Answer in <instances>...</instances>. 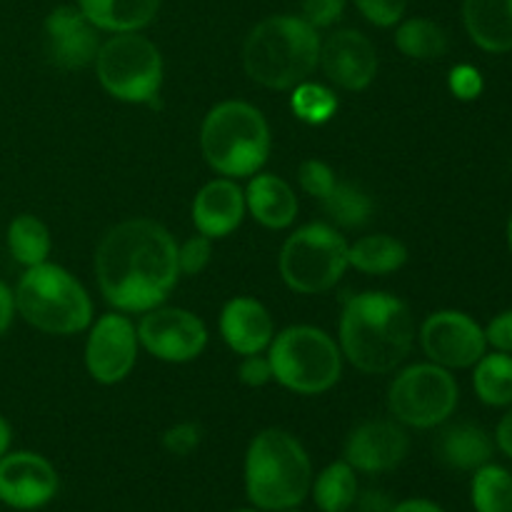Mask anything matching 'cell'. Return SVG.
<instances>
[{
	"instance_id": "obj_1",
	"label": "cell",
	"mask_w": 512,
	"mask_h": 512,
	"mask_svg": "<svg viewBox=\"0 0 512 512\" xmlns=\"http://www.w3.org/2000/svg\"><path fill=\"white\" fill-rule=\"evenodd\" d=\"M95 275L100 293L115 310L148 313L163 305L178 283V245L155 220H125L100 240Z\"/></svg>"
},
{
	"instance_id": "obj_2",
	"label": "cell",
	"mask_w": 512,
	"mask_h": 512,
	"mask_svg": "<svg viewBox=\"0 0 512 512\" xmlns=\"http://www.w3.org/2000/svg\"><path fill=\"white\" fill-rule=\"evenodd\" d=\"M415 323L410 308L388 293H360L340 318V353L368 375H385L410 355Z\"/></svg>"
},
{
	"instance_id": "obj_3",
	"label": "cell",
	"mask_w": 512,
	"mask_h": 512,
	"mask_svg": "<svg viewBox=\"0 0 512 512\" xmlns=\"http://www.w3.org/2000/svg\"><path fill=\"white\" fill-rule=\"evenodd\" d=\"M320 63V35L300 15H270L248 33L245 73L270 90H293L310 80Z\"/></svg>"
},
{
	"instance_id": "obj_4",
	"label": "cell",
	"mask_w": 512,
	"mask_h": 512,
	"mask_svg": "<svg viewBox=\"0 0 512 512\" xmlns=\"http://www.w3.org/2000/svg\"><path fill=\"white\" fill-rule=\"evenodd\" d=\"M313 465L295 435L268 428L258 433L245 455V493L258 510H293L308 498Z\"/></svg>"
},
{
	"instance_id": "obj_5",
	"label": "cell",
	"mask_w": 512,
	"mask_h": 512,
	"mask_svg": "<svg viewBox=\"0 0 512 512\" xmlns=\"http://www.w3.org/2000/svg\"><path fill=\"white\" fill-rule=\"evenodd\" d=\"M200 148L213 170L225 178H248L270 155V128L258 108L243 100L215 105L200 128Z\"/></svg>"
},
{
	"instance_id": "obj_6",
	"label": "cell",
	"mask_w": 512,
	"mask_h": 512,
	"mask_svg": "<svg viewBox=\"0 0 512 512\" xmlns=\"http://www.w3.org/2000/svg\"><path fill=\"white\" fill-rule=\"evenodd\" d=\"M13 295L20 318L40 333L75 335L93 325L90 295L68 270L48 260L25 268Z\"/></svg>"
},
{
	"instance_id": "obj_7",
	"label": "cell",
	"mask_w": 512,
	"mask_h": 512,
	"mask_svg": "<svg viewBox=\"0 0 512 512\" xmlns=\"http://www.w3.org/2000/svg\"><path fill=\"white\" fill-rule=\"evenodd\" d=\"M268 360L273 378L298 395L328 393L343 370V353L335 340L313 325H293L275 335Z\"/></svg>"
},
{
	"instance_id": "obj_8",
	"label": "cell",
	"mask_w": 512,
	"mask_h": 512,
	"mask_svg": "<svg viewBox=\"0 0 512 512\" xmlns=\"http://www.w3.org/2000/svg\"><path fill=\"white\" fill-rule=\"evenodd\" d=\"M348 250V240L330 225H303L285 240L280 250V275L295 293H325L350 268Z\"/></svg>"
},
{
	"instance_id": "obj_9",
	"label": "cell",
	"mask_w": 512,
	"mask_h": 512,
	"mask_svg": "<svg viewBox=\"0 0 512 512\" xmlns=\"http://www.w3.org/2000/svg\"><path fill=\"white\" fill-rule=\"evenodd\" d=\"M100 85L125 103H148L163 85V55L140 33H113L95 55Z\"/></svg>"
},
{
	"instance_id": "obj_10",
	"label": "cell",
	"mask_w": 512,
	"mask_h": 512,
	"mask_svg": "<svg viewBox=\"0 0 512 512\" xmlns=\"http://www.w3.org/2000/svg\"><path fill=\"white\" fill-rule=\"evenodd\" d=\"M458 405V383L448 368L420 363L405 368L388 390V410L398 423L428 430L445 423Z\"/></svg>"
},
{
	"instance_id": "obj_11",
	"label": "cell",
	"mask_w": 512,
	"mask_h": 512,
	"mask_svg": "<svg viewBox=\"0 0 512 512\" xmlns=\"http://www.w3.org/2000/svg\"><path fill=\"white\" fill-rule=\"evenodd\" d=\"M138 343L165 363H188L208 345L205 323L183 308H153L138 325Z\"/></svg>"
},
{
	"instance_id": "obj_12",
	"label": "cell",
	"mask_w": 512,
	"mask_h": 512,
	"mask_svg": "<svg viewBox=\"0 0 512 512\" xmlns=\"http://www.w3.org/2000/svg\"><path fill=\"white\" fill-rule=\"evenodd\" d=\"M420 345L425 355L440 368H473L485 355V330L460 310L433 313L420 328Z\"/></svg>"
},
{
	"instance_id": "obj_13",
	"label": "cell",
	"mask_w": 512,
	"mask_h": 512,
	"mask_svg": "<svg viewBox=\"0 0 512 512\" xmlns=\"http://www.w3.org/2000/svg\"><path fill=\"white\" fill-rule=\"evenodd\" d=\"M138 358V330L128 315L108 313L95 320L85 343V368L93 380L115 385L130 375Z\"/></svg>"
},
{
	"instance_id": "obj_14",
	"label": "cell",
	"mask_w": 512,
	"mask_h": 512,
	"mask_svg": "<svg viewBox=\"0 0 512 512\" xmlns=\"http://www.w3.org/2000/svg\"><path fill=\"white\" fill-rule=\"evenodd\" d=\"M58 495V473L38 453H5L0 458V500L15 510L45 508Z\"/></svg>"
},
{
	"instance_id": "obj_15",
	"label": "cell",
	"mask_w": 512,
	"mask_h": 512,
	"mask_svg": "<svg viewBox=\"0 0 512 512\" xmlns=\"http://www.w3.org/2000/svg\"><path fill=\"white\" fill-rule=\"evenodd\" d=\"M320 68L343 90H365L378 75V50L360 30H335L320 43Z\"/></svg>"
},
{
	"instance_id": "obj_16",
	"label": "cell",
	"mask_w": 512,
	"mask_h": 512,
	"mask_svg": "<svg viewBox=\"0 0 512 512\" xmlns=\"http://www.w3.org/2000/svg\"><path fill=\"white\" fill-rule=\"evenodd\" d=\"M410 438L393 420L360 423L345 440V463L355 473H390L408 458Z\"/></svg>"
},
{
	"instance_id": "obj_17",
	"label": "cell",
	"mask_w": 512,
	"mask_h": 512,
	"mask_svg": "<svg viewBox=\"0 0 512 512\" xmlns=\"http://www.w3.org/2000/svg\"><path fill=\"white\" fill-rule=\"evenodd\" d=\"M45 50L50 63L63 70H80L95 63L100 50L98 28L75 5H60L45 18Z\"/></svg>"
},
{
	"instance_id": "obj_18",
	"label": "cell",
	"mask_w": 512,
	"mask_h": 512,
	"mask_svg": "<svg viewBox=\"0 0 512 512\" xmlns=\"http://www.w3.org/2000/svg\"><path fill=\"white\" fill-rule=\"evenodd\" d=\"M220 333L238 355H258L270 348L275 325L263 303L255 298H233L220 313Z\"/></svg>"
},
{
	"instance_id": "obj_19",
	"label": "cell",
	"mask_w": 512,
	"mask_h": 512,
	"mask_svg": "<svg viewBox=\"0 0 512 512\" xmlns=\"http://www.w3.org/2000/svg\"><path fill=\"white\" fill-rule=\"evenodd\" d=\"M245 210V193L235 185V180L218 178L203 185L195 195L193 223L205 238H225L243 223Z\"/></svg>"
},
{
	"instance_id": "obj_20",
	"label": "cell",
	"mask_w": 512,
	"mask_h": 512,
	"mask_svg": "<svg viewBox=\"0 0 512 512\" xmlns=\"http://www.w3.org/2000/svg\"><path fill=\"white\" fill-rule=\"evenodd\" d=\"M245 208L270 230L288 228L298 218V198L293 188L273 173H260L250 180L245 190Z\"/></svg>"
},
{
	"instance_id": "obj_21",
	"label": "cell",
	"mask_w": 512,
	"mask_h": 512,
	"mask_svg": "<svg viewBox=\"0 0 512 512\" xmlns=\"http://www.w3.org/2000/svg\"><path fill=\"white\" fill-rule=\"evenodd\" d=\"M465 30L485 53L512 50V0H463Z\"/></svg>"
},
{
	"instance_id": "obj_22",
	"label": "cell",
	"mask_w": 512,
	"mask_h": 512,
	"mask_svg": "<svg viewBox=\"0 0 512 512\" xmlns=\"http://www.w3.org/2000/svg\"><path fill=\"white\" fill-rule=\"evenodd\" d=\"M78 8L98 30L138 33L160 10V0H78Z\"/></svg>"
},
{
	"instance_id": "obj_23",
	"label": "cell",
	"mask_w": 512,
	"mask_h": 512,
	"mask_svg": "<svg viewBox=\"0 0 512 512\" xmlns=\"http://www.w3.org/2000/svg\"><path fill=\"white\" fill-rule=\"evenodd\" d=\"M493 440L478 425H455L438 440V455L453 470H478L493 458Z\"/></svg>"
},
{
	"instance_id": "obj_24",
	"label": "cell",
	"mask_w": 512,
	"mask_h": 512,
	"mask_svg": "<svg viewBox=\"0 0 512 512\" xmlns=\"http://www.w3.org/2000/svg\"><path fill=\"white\" fill-rule=\"evenodd\" d=\"M348 260L365 275H390L408 260V248L393 235H365L348 250Z\"/></svg>"
},
{
	"instance_id": "obj_25",
	"label": "cell",
	"mask_w": 512,
	"mask_h": 512,
	"mask_svg": "<svg viewBox=\"0 0 512 512\" xmlns=\"http://www.w3.org/2000/svg\"><path fill=\"white\" fill-rule=\"evenodd\" d=\"M50 248H53V240H50L48 225L35 215L23 213L8 225V250L15 263L25 268L45 263Z\"/></svg>"
},
{
	"instance_id": "obj_26",
	"label": "cell",
	"mask_w": 512,
	"mask_h": 512,
	"mask_svg": "<svg viewBox=\"0 0 512 512\" xmlns=\"http://www.w3.org/2000/svg\"><path fill=\"white\" fill-rule=\"evenodd\" d=\"M310 488L320 512H348L358 500V478L345 460L330 463Z\"/></svg>"
},
{
	"instance_id": "obj_27",
	"label": "cell",
	"mask_w": 512,
	"mask_h": 512,
	"mask_svg": "<svg viewBox=\"0 0 512 512\" xmlns=\"http://www.w3.org/2000/svg\"><path fill=\"white\" fill-rule=\"evenodd\" d=\"M320 203H323V210L330 215V220L340 228H363L373 218V198L358 183H350V180H335L333 190Z\"/></svg>"
},
{
	"instance_id": "obj_28",
	"label": "cell",
	"mask_w": 512,
	"mask_h": 512,
	"mask_svg": "<svg viewBox=\"0 0 512 512\" xmlns=\"http://www.w3.org/2000/svg\"><path fill=\"white\" fill-rule=\"evenodd\" d=\"M473 385L478 398L493 408H505L512 403V355H483L475 363Z\"/></svg>"
},
{
	"instance_id": "obj_29",
	"label": "cell",
	"mask_w": 512,
	"mask_h": 512,
	"mask_svg": "<svg viewBox=\"0 0 512 512\" xmlns=\"http://www.w3.org/2000/svg\"><path fill=\"white\" fill-rule=\"evenodd\" d=\"M395 45L408 58L438 60L448 50V35L435 20L410 18L395 30Z\"/></svg>"
},
{
	"instance_id": "obj_30",
	"label": "cell",
	"mask_w": 512,
	"mask_h": 512,
	"mask_svg": "<svg viewBox=\"0 0 512 512\" xmlns=\"http://www.w3.org/2000/svg\"><path fill=\"white\" fill-rule=\"evenodd\" d=\"M470 495L478 512H512V473L485 463L475 470Z\"/></svg>"
},
{
	"instance_id": "obj_31",
	"label": "cell",
	"mask_w": 512,
	"mask_h": 512,
	"mask_svg": "<svg viewBox=\"0 0 512 512\" xmlns=\"http://www.w3.org/2000/svg\"><path fill=\"white\" fill-rule=\"evenodd\" d=\"M293 90V110L305 123H325V120H330L335 115L338 100L323 85H313L305 80V83H300Z\"/></svg>"
},
{
	"instance_id": "obj_32",
	"label": "cell",
	"mask_w": 512,
	"mask_h": 512,
	"mask_svg": "<svg viewBox=\"0 0 512 512\" xmlns=\"http://www.w3.org/2000/svg\"><path fill=\"white\" fill-rule=\"evenodd\" d=\"M335 180L338 178H335L333 168L328 163H323V160H305L298 170L300 188L318 200H323L333 190Z\"/></svg>"
},
{
	"instance_id": "obj_33",
	"label": "cell",
	"mask_w": 512,
	"mask_h": 512,
	"mask_svg": "<svg viewBox=\"0 0 512 512\" xmlns=\"http://www.w3.org/2000/svg\"><path fill=\"white\" fill-rule=\"evenodd\" d=\"M355 5L368 23L378 25V28H390L403 20L408 0H355Z\"/></svg>"
},
{
	"instance_id": "obj_34",
	"label": "cell",
	"mask_w": 512,
	"mask_h": 512,
	"mask_svg": "<svg viewBox=\"0 0 512 512\" xmlns=\"http://www.w3.org/2000/svg\"><path fill=\"white\" fill-rule=\"evenodd\" d=\"M210 255H213V245H210V238H205V235H195V238L185 240V243L178 248V270H180V275L203 273L205 265L210 263Z\"/></svg>"
},
{
	"instance_id": "obj_35",
	"label": "cell",
	"mask_w": 512,
	"mask_h": 512,
	"mask_svg": "<svg viewBox=\"0 0 512 512\" xmlns=\"http://www.w3.org/2000/svg\"><path fill=\"white\" fill-rule=\"evenodd\" d=\"M200 440H203V430L195 423H178L170 430H165L163 445L170 455H178V458H185L193 450H198Z\"/></svg>"
},
{
	"instance_id": "obj_36",
	"label": "cell",
	"mask_w": 512,
	"mask_h": 512,
	"mask_svg": "<svg viewBox=\"0 0 512 512\" xmlns=\"http://www.w3.org/2000/svg\"><path fill=\"white\" fill-rule=\"evenodd\" d=\"M345 3L348 0H303V13H300V18L308 20L315 30L330 28V25H335L343 18Z\"/></svg>"
},
{
	"instance_id": "obj_37",
	"label": "cell",
	"mask_w": 512,
	"mask_h": 512,
	"mask_svg": "<svg viewBox=\"0 0 512 512\" xmlns=\"http://www.w3.org/2000/svg\"><path fill=\"white\" fill-rule=\"evenodd\" d=\"M450 90L460 100H475L483 93V75L473 65H458L450 70Z\"/></svg>"
},
{
	"instance_id": "obj_38",
	"label": "cell",
	"mask_w": 512,
	"mask_h": 512,
	"mask_svg": "<svg viewBox=\"0 0 512 512\" xmlns=\"http://www.w3.org/2000/svg\"><path fill=\"white\" fill-rule=\"evenodd\" d=\"M238 375L245 385H250V388H260V385L273 380V368H270V360L263 358V353L245 355V360L238 368Z\"/></svg>"
},
{
	"instance_id": "obj_39",
	"label": "cell",
	"mask_w": 512,
	"mask_h": 512,
	"mask_svg": "<svg viewBox=\"0 0 512 512\" xmlns=\"http://www.w3.org/2000/svg\"><path fill=\"white\" fill-rule=\"evenodd\" d=\"M485 340L498 353H512V310H505L498 318L490 320L488 330H485Z\"/></svg>"
},
{
	"instance_id": "obj_40",
	"label": "cell",
	"mask_w": 512,
	"mask_h": 512,
	"mask_svg": "<svg viewBox=\"0 0 512 512\" xmlns=\"http://www.w3.org/2000/svg\"><path fill=\"white\" fill-rule=\"evenodd\" d=\"M15 315V295L5 283H0V335L10 328Z\"/></svg>"
},
{
	"instance_id": "obj_41",
	"label": "cell",
	"mask_w": 512,
	"mask_h": 512,
	"mask_svg": "<svg viewBox=\"0 0 512 512\" xmlns=\"http://www.w3.org/2000/svg\"><path fill=\"white\" fill-rule=\"evenodd\" d=\"M495 440H498V448L503 450L508 458H512V410L500 420L498 433H495Z\"/></svg>"
},
{
	"instance_id": "obj_42",
	"label": "cell",
	"mask_w": 512,
	"mask_h": 512,
	"mask_svg": "<svg viewBox=\"0 0 512 512\" xmlns=\"http://www.w3.org/2000/svg\"><path fill=\"white\" fill-rule=\"evenodd\" d=\"M390 512H445V510L440 508V505H435L433 500L413 498V500H403V503H398Z\"/></svg>"
},
{
	"instance_id": "obj_43",
	"label": "cell",
	"mask_w": 512,
	"mask_h": 512,
	"mask_svg": "<svg viewBox=\"0 0 512 512\" xmlns=\"http://www.w3.org/2000/svg\"><path fill=\"white\" fill-rule=\"evenodd\" d=\"M10 440H13V430H10L8 420H5L3 415H0V458H3V455L8 453Z\"/></svg>"
},
{
	"instance_id": "obj_44",
	"label": "cell",
	"mask_w": 512,
	"mask_h": 512,
	"mask_svg": "<svg viewBox=\"0 0 512 512\" xmlns=\"http://www.w3.org/2000/svg\"><path fill=\"white\" fill-rule=\"evenodd\" d=\"M508 243H510V250H512V213H510V220H508Z\"/></svg>"
},
{
	"instance_id": "obj_45",
	"label": "cell",
	"mask_w": 512,
	"mask_h": 512,
	"mask_svg": "<svg viewBox=\"0 0 512 512\" xmlns=\"http://www.w3.org/2000/svg\"><path fill=\"white\" fill-rule=\"evenodd\" d=\"M235 512H258L255 508H243V510H235Z\"/></svg>"
},
{
	"instance_id": "obj_46",
	"label": "cell",
	"mask_w": 512,
	"mask_h": 512,
	"mask_svg": "<svg viewBox=\"0 0 512 512\" xmlns=\"http://www.w3.org/2000/svg\"><path fill=\"white\" fill-rule=\"evenodd\" d=\"M283 512H298V510H295V508H293V510H283Z\"/></svg>"
}]
</instances>
